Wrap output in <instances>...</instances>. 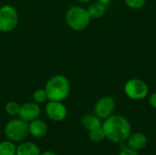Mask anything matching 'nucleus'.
<instances>
[{
	"label": "nucleus",
	"instance_id": "nucleus-14",
	"mask_svg": "<svg viewBox=\"0 0 156 155\" xmlns=\"http://www.w3.org/2000/svg\"><path fill=\"white\" fill-rule=\"evenodd\" d=\"M87 10H88V13H89L90 18H100L106 12L105 5L99 2L92 3Z\"/></svg>",
	"mask_w": 156,
	"mask_h": 155
},
{
	"label": "nucleus",
	"instance_id": "nucleus-20",
	"mask_svg": "<svg viewBox=\"0 0 156 155\" xmlns=\"http://www.w3.org/2000/svg\"><path fill=\"white\" fill-rule=\"evenodd\" d=\"M119 155H140V154H139L138 151H135V150H133V149H131V148H129V147L127 146L126 148H123V149H122V150H121V152H120Z\"/></svg>",
	"mask_w": 156,
	"mask_h": 155
},
{
	"label": "nucleus",
	"instance_id": "nucleus-22",
	"mask_svg": "<svg viewBox=\"0 0 156 155\" xmlns=\"http://www.w3.org/2000/svg\"><path fill=\"white\" fill-rule=\"evenodd\" d=\"M40 155H57L54 152H52V151H49V150H48V151H45V152H43V153H41Z\"/></svg>",
	"mask_w": 156,
	"mask_h": 155
},
{
	"label": "nucleus",
	"instance_id": "nucleus-9",
	"mask_svg": "<svg viewBox=\"0 0 156 155\" xmlns=\"http://www.w3.org/2000/svg\"><path fill=\"white\" fill-rule=\"evenodd\" d=\"M41 114V109L39 107V104L32 101V102H27L20 106V110L18 112V118L21 120L30 122L36 119H38Z\"/></svg>",
	"mask_w": 156,
	"mask_h": 155
},
{
	"label": "nucleus",
	"instance_id": "nucleus-21",
	"mask_svg": "<svg viewBox=\"0 0 156 155\" xmlns=\"http://www.w3.org/2000/svg\"><path fill=\"white\" fill-rule=\"evenodd\" d=\"M149 103L154 109H156V92L151 95L150 100H149Z\"/></svg>",
	"mask_w": 156,
	"mask_h": 155
},
{
	"label": "nucleus",
	"instance_id": "nucleus-2",
	"mask_svg": "<svg viewBox=\"0 0 156 155\" xmlns=\"http://www.w3.org/2000/svg\"><path fill=\"white\" fill-rule=\"evenodd\" d=\"M45 90L47 91L48 100L64 101L69 95L70 83L68 78L64 75L57 74L52 76L47 81Z\"/></svg>",
	"mask_w": 156,
	"mask_h": 155
},
{
	"label": "nucleus",
	"instance_id": "nucleus-12",
	"mask_svg": "<svg viewBox=\"0 0 156 155\" xmlns=\"http://www.w3.org/2000/svg\"><path fill=\"white\" fill-rule=\"evenodd\" d=\"M41 152L39 147L31 142H26L20 143L16 146V155H40Z\"/></svg>",
	"mask_w": 156,
	"mask_h": 155
},
{
	"label": "nucleus",
	"instance_id": "nucleus-19",
	"mask_svg": "<svg viewBox=\"0 0 156 155\" xmlns=\"http://www.w3.org/2000/svg\"><path fill=\"white\" fill-rule=\"evenodd\" d=\"M124 2L128 5V6L134 9H139L145 4V0H124Z\"/></svg>",
	"mask_w": 156,
	"mask_h": 155
},
{
	"label": "nucleus",
	"instance_id": "nucleus-24",
	"mask_svg": "<svg viewBox=\"0 0 156 155\" xmlns=\"http://www.w3.org/2000/svg\"><path fill=\"white\" fill-rule=\"evenodd\" d=\"M78 1H80V2H81V3H88V2H90V1H91V0H78Z\"/></svg>",
	"mask_w": 156,
	"mask_h": 155
},
{
	"label": "nucleus",
	"instance_id": "nucleus-5",
	"mask_svg": "<svg viewBox=\"0 0 156 155\" xmlns=\"http://www.w3.org/2000/svg\"><path fill=\"white\" fill-rule=\"evenodd\" d=\"M18 21V13L13 5H5L0 7V32L8 33L15 30Z\"/></svg>",
	"mask_w": 156,
	"mask_h": 155
},
{
	"label": "nucleus",
	"instance_id": "nucleus-23",
	"mask_svg": "<svg viewBox=\"0 0 156 155\" xmlns=\"http://www.w3.org/2000/svg\"><path fill=\"white\" fill-rule=\"evenodd\" d=\"M97 2H99V3H101V4H102V5H108V4H110L111 2H112V0H97Z\"/></svg>",
	"mask_w": 156,
	"mask_h": 155
},
{
	"label": "nucleus",
	"instance_id": "nucleus-10",
	"mask_svg": "<svg viewBox=\"0 0 156 155\" xmlns=\"http://www.w3.org/2000/svg\"><path fill=\"white\" fill-rule=\"evenodd\" d=\"M48 129L47 123L40 119H36L28 122L29 134L33 136L34 138L39 139V138L45 137L48 133Z\"/></svg>",
	"mask_w": 156,
	"mask_h": 155
},
{
	"label": "nucleus",
	"instance_id": "nucleus-17",
	"mask_svg": "<svg viewBox=\"0 0 156 155\" xmlns=\"http://www.w3.org/2000/svg\"><path fill=\"white\" fill-rule=\"evenodd\" d=\"M19 110H20V105L15 100L7 101L5 104V111L7 115L11 116V117L18 116Z\"/></svg>",
	"mask_w": 156,
	"mask_h": 155
},
{
	"label": "nucleus",
	"instance_id": "nucleus-1",
	"mask_svg": "<svg viewBox=\"0 0 156 155\" xmlns=\"http://www.w3.org/2000/svg\"><path fill=\"white\" fill-rule=\"evenodd\" d=\"M101 128L105 133V138L114 143L125 142L132 133L131 123L121 115H112L105 119Z\"/></svg>",
	"mask_w": 156,
	"mask_h": 155
},
{
	"label": "nucleus",
	"instance_id": "nucleus-3",
	"mask_svg": "<svg viewBox=\"0 0 156 155\" xmlns=\"http://www.w3.org/2000/svg\"><path fill=\"white\" fill-rule=\"evenodd\" d=\"M65 19L69 27L75 31L84 30L90 22L88 10L80 5L70 6L66 12Z\"/></svg>",
	"mask_w": 156,
	"mask_h": 155
},
{
	"label": "nucleus",
	"instance_id": "nucleus-18",
	"mask_svg": "<svg viewBox=\"0 0 156 155\" xmlns=\"http://www.w3.org/2000/svg\"><path fill=\"white\" fill-rule=\"evenodd\" d=\"M89 138L90 141L94 143H101L105 138V133L103 132V129L101 127L93 129L91 131H89Z\"/></svg>",
	"mask_w": 156,
	"mask_h": 155
},
{
	"label": "nucleus",
	"instance_id": "nucleus-11",
	"mask_svg": "<svg viewBox=\"0 0 156 155\" xmlns=\"http://www.w3.org/2000/svg\"><path fill=\"white\" fill-rule=\"evenodd\" d=\"M127 141V146L131 149H133L135 151H140L145 148V146L148 143V139L146 135L143 132H135L131 133Z\"/></svg>",
	"mask_w": 156,
	"mask_h": 155
},
{
	"label": "nucleus",
	"instance_id": "nucleus-7",
	"mask_svg": "<svg viewBox=\"0 0 156 155\" xmlns=\"http://www.w3.org/2000/svg\"><path fill=\"white\" fill-rule=\"evenodd\" d=\"M45 111L48 118L54 122H60L64 121L68 115V110L63 104V101L48 100L46 103Z\"/></svg>",
	"mask_w": 156,
	"mask_h": 155
},
{
	"label": "nucleus",
	"instance_id": "nucleus-16",
	"mask_svg": "<svg viewBox=\"0 0 156 155\" xmlns=\"http://www.w3.org/2000/svg\"><path fill=\"white\" fill-rule=\"evenodd\" d=\"M32 99H33V101L37 103V104H42V103L48 102V94H47V91H46L45 88L44 89L40 88V89L36 90L33 92Z\"/></svg>",
	"mask_w": 156,
	"mask_h": 155
},
{
	"label": "nucleus",
	"instance_id": "nucleus-4",
	"mask_svg": "<svg viewBox=\"0 0 156 155\" xmlns=\"http://www.w3.org/2000/svg\"><path fill=\"white\" fill-rule=\"evenodd\" d=\"M4 133L5 138L13 143L21 142L29 134L28 122L21 120L20 118H14L5 125Z\"/></svg>",
	"mask_w": 156,
	"mask_h": 155
},
{
	"label": "nucleus",
	"instance_id": "nucleus-6",
	"mask_svg": "<svg viewBox=\"0 0 156 155\" xmlns=\"http://www.w3.org/2000/svg\"><path fill=\"white\" fill-rule=\"evenodd\" d=\"M124 91L130 99L134 100H141L148 96L149 89L144 81L133 79L126 82L124 86Z\"/></svg>",
	"mask_w": 156,
	"mask_h": 155
},
{
	"label": "nucleus",
	"instance_id": "nucleus-15",
	"mask_svg": "<svg viewBox=\"0 0 156 155\" xmlns=\"http://www.w3.org/2000/svg\"><path fill=\"white\" fill-rule=\"evenodd\" d=\"M16 146L15 143L5 140L0 143V155H16Z\"/></svg>",
	"mask_w": 156,
	"mask_h": 155
},
{
	"label": "nucleus",
	"instance_id": "nucleus-8",
	"mask_svg": "<svg viewBox=\"0 0 156 155\" xmlns=\"http://www.w3.org/2000/svg\"><path fill=\"white\" fill-rule=\"evenodd\" d=\"M115 110V101L112 97H102L94 105V114L101 120L112 115Z\"/></svg>",
	"mask_w": 156,
	"mask_h": 155
},
{
	"label": "nucleus",
	"instance_id": "nucleus-13",
	"mask_svg": "<svg viewBox=\"0 0 156 155\" xmlns=\"http://www.w3.org/2000/svg\"><path fill=\"white\" fill-rule=\"evenodd\" d=\"M81 125L82 127L89 131H91L93 129L96 128H100L102 126V122H101V119H100L98 116H96L95 114H85L82 119H81Z\"/></svg>",
	"mask_w": 156,
	"mask_h": 155
}]
</instances>
